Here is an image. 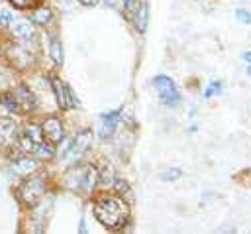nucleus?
<instances>
[{
  "label": "nucleus",
  "mask_w": 251,
  "mask_h": 234,
  "mask_svg": "<svg viewBox=\"0 0 251 234\" xmlns=\"http://www.w3.org/2000/svg\"><path fill=\"white\" fill-rule=\"evenodd\" d=\"M127 206L124 205L122 197H100L94 203V216L96 220L106 226L108 230H120L127 222Z\"/></svg>",
  "instance_id": "f257e3e1"
},
{
  "label": "nucleus",
  "mask_w": 251,
  "mask_h": 234,
  "mask_svg": "<svg viewBox=\"0 0 251 234\" xmlns=\"http://www.w3.org/2000/svg\"><path fill=\"white\" fill-rule=\"evenodd\" d=\"M43 193H45V179L39 177V175L29 177V179L24 181L22 187H20V199H22L27 206H35V205L41 201Z\"/></svg>",
  "instance_id": "f03ea898"
},
{
  "label": "nucleus",
  "mask_w": 251,
  "mask_h": 234,
  "mask_svg": "<svg viewBox=\"0 0 251 234\" xmlns=\"http://www.w3.org/2000/svg\"><path fill=\"white\" fill-rule=\"evenodd\" d=\"M153 85H155L157 94H159V98L163 100V104H167V106H176V104L180 102V94H178L176 85H175V81H173L171 77H167V75H157V77L153 79Z\"/></svg>",
  "instance_id": "7ed1b4c3"
},
{
  "label": "nucleus",
  "mask_w": 251,
  "mask_h": 234,
  "mask_svg": "<svg viewBox=\"0 0 251 234\" xmlns=\"http://www.w3.org/2000/svg\"><path fill=\"white\" fill-rule=\"evenodd\" d=\"M49 81H51V88H53V92H55V100H57L59 108H76L78 100L75 98L73 90H71L57 75H51Z\"/></svg>",
  "instance_id": "20e7f679"
},
{
  "label": "nucleus",
  "mask_w": 251,
  "mask_h": 234,
  "mask_svg": "<svg viewBox=\"0 0 251 234\" xmlns=\"http://www.w3.org/2000/svg\"><path fill=\"white\" fill-rule=\"evenodd\" d=\"M90 138H92V132H90V130H82V132H78V134L73 138V142L69 144V149L63 153V157H67V159H71V161L78 159V157L88 149V146H90Z\"/></svg>",
  "instance_id": "39448f33"
},
{
  "label": "nucleus",
  "mask_w": 251,
  "mask_h": 234,
  "mask_svg": "<svg viewBox=\"0 0 251 234\" xmlns=\"http://www.w3.org/2000/svg\"><path fill=\"white\" fill-rule=\"evenodd\" d=\"M41 132H43V138H47V142H51V144H61V142L65 140L63 122H61L57 116L45 118L43 124H41Z\"/></svg>",
  "instance_id": "423d86ee"
},
{
  "label": "nucleus",
  "mask_w": 251,
  "mask_h": 234,
  "mask_svg": "<svg viewBox=\"0 0 251 234\" xmlns=\"http://www.w3.org/2000/svg\"><path fill=\"white\" fill-rule=\"evenodd\" d=\"M10 29L16 37L20 39H29V37H35V28H33V22L27 20V18H18V20H12L10 24Z\"/></svg>",
  "instance_id": "0eeeda50"
},
{
  "label": "nucleus",
  "mask_w": 251,
  "mask_h": 234,
  "mask_svg": "<svg viewBox=\"0 0 251 234\" xmlns=\"http://www.w3.org/2000/svg\"><path fill=\"white\" fill-rule=\"evenodd\" d=\"M118 122H120V110H114V112L104 114V116H102V122H100V130H98L100 140L112 138V134H114L116 128H118Z\"/></svg>",
  "instance_id": "6e6552de"
},
{
  "label": "nucleus",
  "mask_w": 251,
  "mask_h": 234,
  "mask_svg": "<svg viewBox=\"0 0 251 234\" xmlns=\"http://www.w3.org/2000/svg\"><path fill=\"white\" fill-rule=\"evenodd\" d=\"M131 18L135 20V29H137L139 33H143V31L147 29V24H149V4H147L145 0L137 2L135 12H133Z\"/></svg>",
  "instance_id": "1a4fd4ad"
},
{
  "label": "nucleus",
  "mask_w": 251,
  "mask_h": 234,
  "mask_svg": "<svg viewBox=\"0 0 251 234\" xmlns=\"http://www.w3.org/2000/svg\"><path fill=\"white\" fill-rule=\"evenodd\" d=\"M14 94H16V98H18L22 110H33V108H35V96H33V92H31L27 87L20 85L18 88H14Z\"/></svg>",
  "instance_id": "9d476101"
},
{
  "label": "nucleus",
  "mask_w": 251,
  "mask_h": 234,
  "mask_svg": "<svg viewBox=\"0 0 251 234\" xmlns=\"http://www.w3.org/2000/svg\"><path fill=\"white\" fill-rule=\"evenodd\" d=\"M35 169H37V161L29 159V157H18L12 163V171L16 175H31V173H35Z\"/></svg>",
  "instance_id": "9b49d317"
},
{
  "label": "nucleus",
  "mask_w": 251,
  "mask_h": 234,
  "mask_svg": "<svg viewBox=\"0 0 251 234\" xmlns=\"http://www.w3.org/2000/svg\"><path fill=\"white\" fill-rule=\"evenodd\" d=\"M98 185V169L94 165H88L84 171H82V179H80V187L86 191V193H92Z\"/></svg>",
  "instance_id": "f8f14e48"
},
{
  "label": "nucleus",
  "mask_w": 251,
  "mask_h": 234,
  "mask_svg": "<svg viewBox=\"0 0 251 234\" xmlns=\"http://www.w3.org/2000/svg\"><path fill=\"white\" fill-rule=\"evenodd\" d=\"M16 136V122L10 118H0V142H10Z\"/></svg>",
  "instance_id": "ddd939ff"
},
{
  "label": "nucleus",
  "mask_w": 251,
  "mask_h": 234,
  "mask_svg": "<svg viewBox=\"0 0 251 234\" xmlns=\"http://www.w3.org/2000/svg\"><path fill=\"white\" fill-rule=\"evenodd\" d=\"M0 104H2L8 112H22L20 102H18L14 90H6V92H2V94H0Z\"/></svg>",
  "instance_id": "4468645a"
},
{
  "label": "nucleus",
  "mask_w": 251,
  "mask_h": 234,
  "mask_svg": "<svg viewBox=\"0 0 251 234\" xmlns=\"http://www.w3.org/2000/svg\"><path fill=\"white\" fill-rule=\"evenodd\" d=\"M33 153H37L39 159H51V157H55V144H51V142H43V140H41L39 144H35Z\"/></svg>",
  "instance_id": "2eb2a0df"
},
{
  "label": "nucleus",
  "mask_w": 251,
  "mask_h": 234,
  "mask_svg": "<svg viewBox=\"0 0 251 234\" xmlns=\"http://www.w3.org/2000/svg\"><path fill=\"white\" fill-rule=\"evenodd\" d=\"M49 53H51V59H53L55 65H63V45H61L59 37H51Z\"/></svg>",
  "instance_id": "dca6fc26"
},
{
  "label": "nucleus",
  "mask_w": 251,
  "mask_h": 234,
  "mask_svg": "<svg viewBox=\"0 0 251 234\" xmlns=\"http://www.w3.org/2000/svg\"><path fill=\"white\" fill-rule=\"evenodd\" d=\"M51 20H53V12H51L49 8H45V6L37 8V10L31 14V22H35V24H39V26H45V24H49Z\"/></svg>",
  "instance_id": "f3484780"
},
{
  "label": "nucleus",
  "mask_w": 251,
  "mask_h": 234,
  "mask_svg": "<svg viewBox=\"0 0 251 234\" xmlns=\"http://www.w3.org/2000/svg\"><path fill=\"white\" fill-rule=\"evenodd\" d=\"M114 185H116V191H118V195H120V197H126V201H127V203H131V201H133L131 189H129V185H127L126 181H122V179H114Z\"/></svg>",
  "instance_id": "a211bd4d"
},
{
  "label": "nucleus",
  "mask_w": 251,
  "mask_h": 234,
  "mask_svg": "<svg viewBox=\"0 0 251 234\" xmlns=\"http://www.w3.org/2000/svg\"><path fill=\"white\" fill-rule=\"evenodd\" d=\"M24 136H27L33 144H39L41 140H43V132H41V126H35V124H29L27 128H25V134Z\"/></svg>",
  "instance_id": "6ab92c4d"
},
{
  "label": "nucleus",
  "mask_w": 251,
  "mask_h": 234,
  "mask_svg": "<svg viewBox=\"0 0 251 234\" xmlns=\"http://www.w3.org/2000/svg\"><path fill=\"white\" fill-rule=\"evenodd\" d=\"M114 179H116V177H114V169H112V165H106L104 171H102V175H98V181H102V183H106V185H108V183L112 185Z\"/></svg>",
  "instance_id": "aec40b11"
},
{
  "label": "nucleus",
  "mask_w": 251,
  "mask_h": 234,
  "mask_svg": "<svg viewBox=\"0 0 251 234\" xmlns=\"http://www.w3.org/2000/svg\"><path fill=\"white\" fill-rule=\"evenodd\" d=\"M180 175H182V171L176 169V167H173V169L163 171V173H161V179H163V181H175V179H178Z\"/></svg>",
  "instance_id": "412c9836"
},
{
  "label": "nucleus",
  "mask_w": 251,
  "mask_h": 234,
  "mask_svg": "<svg viewBox=\"0 0 251 234\" xmlns=\"http://www.w3.org/2000/svg\"><path fill=\"white\" fill-rule=\"evenodd\" d=\"M14 8H18V10H25V8H31V6H35V2L37 0H8Z\"/></svg>",
  "instance_id": "4be33fe9"
},
{
  "label": "nucleus",
  "mask_w": 251,
  "mask_h": 234,
  "mask_svg": "<svg viewBox=\"0 0 251 234\" xmlns=\"http://www.w3.org/2000/svg\"><path fill=\"white\" fill-rule=\"evenodd\" d=\"M12 20H14V16H12L10 10H0V26L8 28V26L12 24Z\"/></svg>",
  "instance_id": "5701e85b"
},
{
  "label": "nucleus",
  "mask_w": 251,
  "mask_h": 234,
  "mask_svg": "<svg viewBox=\"0 0 251 234\" xmlns=\"http://www.w3.org/2000/svg\"><path fill=\"white\" fill-rule=\"evenodd\" d=\"M235 16H237V20H239L241 24H249V22H251V14H249L247 10H243V8H239V10L235 12Z\"/></svg>",
  "instance_id": "b1692460"
},
{
  "label": "nucleus",
  "mask_w": 251,
  "mask_h": 234,
  "mask_svg": "<svg viewBox=\"0 0 251 234\" xmlns=\"http://www.w3.org/2000/svg\"><path fill=\"white\" fill-rule=\"evenodd\" d=\"M220 88H222V83H216V81H214V83H212V85L208 87V90L204 92V96H206V98H210L212 94H216V92H220Z\"/></svg>",
  "instance_id": "393cba45"
},
{
  "label": "nucleus",
  "mask_w": 251,
  "mask_h": 234,
  "mask_svg": "<svg viewBox=\"0 0 251 234\" xmlns=\"http://www.w3.org/2000/svg\"><path fill=\"white\" fill-rule=\"evenodd\" d=\"M241 59H243L247 65H251V51H243V53H241Z\"/></svg>",
  "instance_id": "a878e982"
},
{
  "label": "nucleus",
  "mask_w": 251,
  "mask_h": 234,
  "mask_svg": "<svg viewBox=\"0 0 251 234\" xmlns=\"http://www.w3.org/2000/svg\"><path fill=\"white\" fill-rule=\"evenodd\" d=\"M82 6H86V8H92V6H96V2L98 0H78Z\"/></svg>",
  "instance_id": "bb28decb"
},
{
  "label": "nucleus",
  "mask_w": 251,
  "mask_h": 234,
  "mask_svg": "<svg viewBox=\"0 0 251 234\" xmlns=\"http://www.w3.org/2000/svg\"><path fill=\"white\" fill-rule=\"evenodd\" d=\"M106 2V6H110V8H116L118 4H120V0H104Z\"/></svg>",
  "instance_id": "cd10ccee"
},
{
  "label": "nucleus",
  "mask_w": 251,
  "mask_h": 234,
  "mask_svg": "<svg viewBox=\"0 0 251 234\" xmlns=\"http://www.w3.org/2000/svg\"><path fill=\"white\" fill-rule=\"evenodd\" d=\"M247 71H249V75H251V65H249V69H247Z\"/></svg>",
  "instance_id": "c85d7f7f"
}]
</instances>
